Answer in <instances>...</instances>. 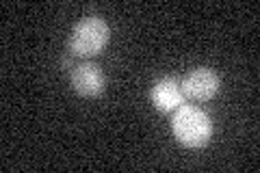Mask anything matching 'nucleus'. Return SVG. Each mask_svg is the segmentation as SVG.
<instances>
[{
  "instance_id": "obj_6",
  "label": "nucleus",
  "mask_w": 260,
  "mask_h": 173,
  "mask_svg": "<svg viewBox=\"0 0 260 173\" xmlns=\"http://www.w3.org/2000/svg\"><path fill=\"white\" fill-rule=\"evenodd\" d=\"M61 65H63V67H72V56H65V59L61 61ZM72 70H74V67H72Z\"/></svg>"
},
{
  "instance_id": "obj_4",
  "label": "nucleus",
  "mask_w": 260,
  "mask_h": 173,
  "mask_svg": "<svg viewBox=\"0 0 260 173\" xmlns=\"http://www.w3.org/2000/svg\"><path fill=\"white\" fill-rule=\"evenodd\" d=\"M72 89L83 97H98L104 91V74L95 63H80L72 70Z\"/></svg>"
},
{
  "instance_id": "obj_2",
  "label": "nucleus",
  "mask_w": 260,
  "mask_h": 173,
  "mask_svg": "<svg viewBox=\"0 0 260 173\" xmlns=\"http://www.w3.org/2000/svg\"><path fill=\"white\" fill-rule=\"evenodd\" d=\"M111 41V26L100 15H87L83 18L70 35V54L80 56V59H91L100 54Z\"/></svg>"
},
{
  "instance_id": "obj_5",
  "label": "nucleus",
  "mask_w": 260,
  "mask_h": 173,
  "mask_svg": "<svg viewBox=\"0 0 260 173\" xmlns=\"http://www.w3.org/2000/svg\"><path fill=\"white\" fill-rule=\"evenodd\" d=\"M182 85L176 78H158L150 89V102L158 113H172L184 104Z\"/></svg>"
},
{
  "instance_id": "obj_1",
  "label": "nucleus",
  "mask_w": 260,
  "mask_h": 173,
  "mask_svg": "<svg viewBox=\"0 0 260 173\" xmlns=\"http://www.w3.org/2000/svg\"><path fill=\"white\" fill-rule=\"evenodd\" d=\"M172 132L178 139V143L198 150V147H204L213 136V121L198 106L182 104L180 109H176L172 119Z\"/></svg>"
},
{
  "instance_id": "obj_3",
  "label": "nucleus",
  "mask_w": 260,
  "mask_h": 173,
  "mask_svg": "<svg viewBox=\"0 0 260 173\" xmlns=\"http://www.w3.org/2000/svg\"><path fill=\"white\" fill-rule=\"evenodd\" d=\"M182 85V93L186 100L193 102H208L219 93L221 87V78L217 76V72L210 67H195L184 76Z\"/></svg>"
}]
</instances>
